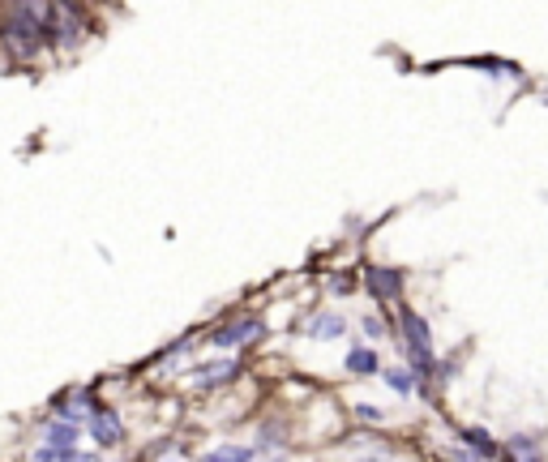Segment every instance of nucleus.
<instances>
[{
    "instance_id": "obj_12",
    "label": "nucleus",
    "mask_w": 548,
    "mask_h": 462,
    "mask_svg": "<svg viewBox=\"0 0 548 462\" xmlns=\"http://www.w3.org/2000/svg\"><path fill=\"white\" fill-rule=\"evenodd\" d=\"M506 454L509 458H540V445H535V437H509V445H506Z\"/></svg>"
},
{
    "instance_id": "obj_14",
    "label": "nucleus",
    "mask_w": 548,
    "mask_h": 462,
    "mask_svg": "<svg viewBox=\"0 0 548 462\" xmlns=\"http://www.w3.org/2000/svg\"><path fill=\"white\" fill-rule=\"evenodd\" d=\"M386 385H390L394 394H411V389H415V377H411L407 368H390V372H386Z\"/></svg>"
},
{
    "instance_id": "obj_5",
    "label": "nucleus",
    "mask_w": 548,
    "mask_h": 462,
    "mask_svg": "<svg viewBox=\"0 0 548 462\" xmlns=\"http://www.w3.org/2000/svg\"><path fill=\"white\" fill-rule=\"evenodd\" d=\"M364 287H369V295H377V300H398V295H403V274L390 266H369L364 270Z\"/></svg>"
},
{
    "instance_id": "obj_4",
    "label": "nucleus",
    "mask_w": 548,
    "mask_h": 462,
    "mask_svg": "<svg viewBox=\"0 0 548 462\" xmlns=\"http://www.w3.org/2000/svg\"><path fill=\"white\" fill-rule=\"evenodd\" d=\"M235 372H240V360H232V355H227V360H210V364H197L189 381H193V389H218V385L232 381Z\"/></svg>"
},
{
    "instance_id": "obj_16",
    "label": "nucleus",
    "mask_w": 548,
    "mask_h": 462,
    "mask_svg": "<svg viewBox=\"0 0 548 462\" xmlns=\"http://www.w3.org/2000/svg\"><path fill=\"white\" fill-rule=\"evenodd\" d=\"M360 326H364V334H372V338H381V334H386V329H381V321H377V317H364Z\"/></svg>"
},
{
    "instance_id": "obj_2",
    "label": "nucleus",
    "mask_w": 548,
    "mask_h": 462,
    "mask_svg": "<svg viewBox=\"0 0 548 462\" xmlns=\"http://www.w3.org/2000/svg\"><path fill=\"white\" fill-rule=\"evenodd\" d=\"M398 321H403V338H407V355H411V377L429 385L437 377V355H432V338H429V321L411 308H398Z\"/></svg>"
},
{
    "instance_id": "obj_6",
    "label": "nucleus",
    "mask_w": 548,
    "mask_h": 462,
    "mask_svg": "<svg viewBox=\"0 0 548 462\" xmlns=\"http://www.w3.org/2000/svg\"><path fill=\"white\" fill-rule=\"evenodd\" d=\"M90 437H95L103 449H116V445L124 441V424H120L116 411H103V406H95V411H90Z\"/></svg>"
},
{
    "instance_id": "obj_3",
    "label": "nucleus",
    "mask_w": 548,
    "mask_h": 462,
    "mask_svg": "<svg viewBox=\"0 0 548 462\" xmlns=\"http://www.w3.org/2000/svg\"><path fill=\"white\" fill-rule=\"evenodd\" d=\"M253 338H261V321H257V317H235V321H227V326H218L215 334H210V343H215L218 351L244 346V343H253Z\"/></svg>"
},
{
    "instance_id": "obj_1",
    "label": "nucleus",
    "mask_w": 548,
    "mask_h": 462,
    "mask_svg": "<svg viewBox=\"0 0 548 462\" xmlns=\"http://www.w3.org/2000/svg\"><path fill=\"white\" fill-rule=\"evenodd\" d=\"M0 35H4V43H9V52L13 56H35L43 43H47V30H43V13L30 4V0H18L9 13H4V21H0Z\"/></svg>"
},
{
    "instance_id": "obj_9",
    "label": "nucleus",
    "mask_w": 548,
    "mask_h": 462,
    "mask_svg": "<svg viewBox=\"0 0 548 462\" xmlns=\"http://www.w3.org/2000/svg\"><path fill=\"white\" fill-rule=\"evenodd\" d=\"M343 329H347V321H343L338 312H317L313 321H309V338L330 343V338H343Z\"/></svg>"
},
{
    "instance_id": "obj_13",
    "label": "nucleus",
    "mask_w": 548,
    "mask_h": 462,
    "mask_svg": "<svg viewBox=\"0 0 548 462\" xmlns=\"http://www.w3.org/2000/svg\"><path fill=\"white\" fill-rule=\"evenodd\" d=\"M210 462H249V458H261L257 449H240V445H223V449H215V454H206Z\"/></svg>"
},
{
    "instance_id": "obj_15",
    "label": "nucleus",
    "mask_w": 548,
    "mask_h": 462,
    "mask_svg": "<svg viewBox=\"0 0 548 462\" xmlns=\"http://www.w3.org/2000/svg\"><path fill=\"white\" fill-rule=\"evenodd\" d=\"M355 415H360V420H369V424H381V420H386V415H381V411H377L372 403H360V406H355Z\"/></svg>"
},
{
    "instance_id": "obj_8",
    "label": "nucleus",
    "mask_w": 548,
    "mask_h": 462,
    "mask_svg": "<svg viewBox=\"0 0 548 462\" xmlns=\"http://www.w3.org/2000/svg\"><path fill=\"white\" fill-rule=\"evenodd\" d=\"M458 441H463V449L475 454V458H497V454H501V445L492 441L484 428H458Z\"/></svg>"
},
{
    "instance_id": "obj_7",
    "label": "nucleus",
    "mask_w": 548,
    "mask_h": 462,
    "mask_svg": "<svg viewBox=\"0 0 548 462\" xmlns=\"http://www.w3.org/2000/svg\"><path fill=\"white\" fill-rule=\"evenodd\" d=\"M52 406H56L60 420L81 424V420H90V411H95V398H90L86 389H69V394H60V398H56Z\"/></svg>"
},
{
    "instance_id": "obj_10",
    "label": "nucleus",
    "mask_w": 548,
    "mask_h": 462,
    "mask_svg": "<svg viewBox=\"0 0 548 462\" xmlns=\"http://www.w3.org/2000/svg\"><path fill=\"white\" fill-rule=\"evenodd\" d=\"M43 441L52 445V449H78V424H69V420H60L56 415V424H47V432H43Z\"/></svg>"
},
{
    "instance_id": "obj_11",
    "label": "nucleus",
    "mask_w": 548,
    "mask_h": 462,
    "mask_svg": "<svg viewBox=\"0 0 548 462\" xmlns=\"http://www.w3.org/2000/svg\"><path fill=\"white\" fill-rule=\"evenodd\" d=\"M347 372L352 377H372L377 372V355H372L369 346H352L347 351Z\"/></svg>"
}]
</instances>
